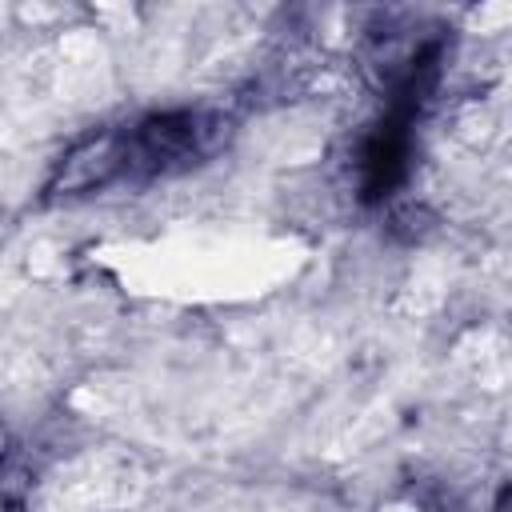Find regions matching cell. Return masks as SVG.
<instances>
[{
	"instance_id": "cell-1",
	"label": "cell",
	"mask_w": 512,
	"mask_h": 512,
	"mask_svg": "<svg viewBox=\"0 0 512 512\" xmlns=\"http://www.w3.org/2000/svg\"><path fill=\"white\" fill-rule=\"evenodd\" d=\"M232 116L216 108H172L108 128L116 184H148L208 164L232 140Z\"/></svg>"
},
{
	"instance_id": "cell-2",
	"label": "cell",
	"mask_w": 512,
	"mask_h": 512,
	"mask_svg": "<svg viewBox=\"0 0 512 512\" xmlns=\"http://www.w3.org/2000/svg\"><path fill=\"white\" fill-rule=\"evenodd\" d=\"M424 104L428 100H416V96H388L384 116L364 132L356 152V192L364 204H380L404 184L412 168L416 120Z\"/></svg>"
}]
</instances>
